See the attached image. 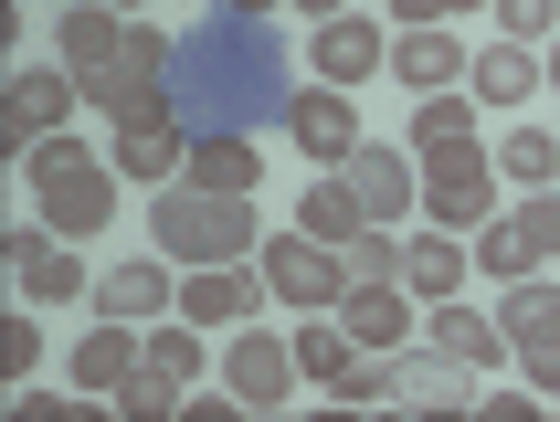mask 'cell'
Segmentation results:
<instances>
[{"instance_id":"cell-1","label":"cell","mask_w":560,"mask_h":422,"mask_svg":"<svg viewBox=\"0 0 560 422\" xmlns=\"http://www.w3.org/2000/svg\"><path fill=\"white\" fill-rule=\"evenodd\" d=\"M22 169H32V201H43V222H54L63 243H95L117 222V159L85 149L74 127H63V138H32Z\"/></svg>"},{"instance_id":"cell-2","label":"cell","mask_w":560,"mask_h":422,"mask_svg":"<svg viewBox=\"0 0 560 422\" xmlns=\"http://www.w3.org/2000/svg\"><path fill=\"white\" fill-rule=\"evenodd\" d=\"M149 243L170 265H244L265 243L254 233V190H190V180L149 190Z\"/></svg>"},{"instance_id":"cell-3","label":"cell","mask_w":560,"mask_h":422,"mask_svg":"<svg viewBox=\"0 0 560 422\" xmlns=\"http://www.w3.org/2000/svg\"><path fill=\"white\" fill-rule=\"evenodd\" d=\"M159 74H170V43L138 22V32H127V54L85 74V106H95V117H117V127H170V85H159Z\"/></svg>"},{"instance_id":"cell-4","label":"cell","mask_w":560,"mask_h":422,"mask_svg":"<svg viewBox=\"0 0 560 422\" xmlns=\"http://www.w3.org/2000/svg\"><path fill=\"white\" fill-rule=\"evenodd\" d=\"M423 222H444V233H487V222H498V159H487V149H434V159H423Z\"/></svg>"},{"instance_id":"cell-5","label":"cell","mask_w":560,"mask_h":422,"mask_svg":"<svg viewBox=\"0 0 560 422\" xmlns=\"http://www.w3.org/2000/svg\"><path fill=\"white\" fill-rule=\"evenodd\" d=\"M254 265H265V285H276V306H296V317H317V306L349 296V254L317 233H285V243H254Z\"/></svg>"},{"instance_id":"cell-6","label":"cell","mask_w":560,"mask_h":422,"mask_svg":"<svg viewBox=\"0 0 560 422\" xmlns=\"http://www.w3.org/2000/svg\"><path fill=\"white\" fill-rule=\"evenodd\" d=\"M498 328H508V360L529 370V391L560 401V285H539V274H518L498 296Z\"/></svg>"},{"instance_id":"cell-7","label":"cell","mask_w":560,"mask_h":422,"mask_svg":"<svg viewBox=\"0 0 560 422\" xmlns=\"http://www.w3.org/2000/svg\"><path fill=\"white\" fill-rule=\"evenodd\" d=\"M296 338H265L244 317V328H222V391L244 401V412H276V401H296Z\"/></svg>"},{"instance_id":"cell-8","label":"cell","mask_w":560,"mask_h":422,"mask_svg":"<svg viewBox=\"0 0 560 422\" xmlns=\"http://www.w3.org/2000/svg\"><path fill=\"white\" fill-rule=\"evenodd\" d=\"M339 169H349V190H360V211H371V222H392V233H402V211H423V149L360 138Z\"/></svg>"},{"instance_id":"cell-9","label":"cell","mask_w":560,"mask_h":422,"mask_svg":"<svg viewBox=\"0 0 560 422\" xmlns=\"http://www.w3.org/2000/svg\"><path fill=\"white\" fill-rule=\"evenodd\" d=\"M11 254V285H22V306H74V296H95V274L63 254V233L54 222H22V233L0 243Z\"/></svg>"},{"instance_id":"cell-10","label":"cell","mask_w":560,"mask_h":422,"mask_svg":"<svg viewBox=\"0 0 560 422\" xmlns=\"http://www.w3.org/2000/svg\"><path fill=\"white\" fill-rule=\"evenodd\" d=\"M265 296H276V285H265V265H254V254H244V265H180V317H190V328H212V338L244 328Z\"/></svg>"},{"instance_id":"cell-11","label":"cell","mask_w":560,"mask_h":422,"mask_svg":"<svg viewBox=\"0 0 560 422\" xmlns=\"http://www.w3.org/2000/svg\"><path fill=\"white\" fill-rule=\"evenodd\" d=\"M74 106H85V74H74V63H22V74H11V149L63 138Z\"/></svg>"},{"instance_id":"cell-12","label":"cell","mask_w":560,"mask_h":422,"mask_svg":"<svg viewBox=\"0 0 560 422\" xmlns=\"http://www.w3.org/2000/svg\"><path fill=\"white\" fill-rule=\"evenodd\" d=\"M85 306H95V317H127V328H159V317H180V265H159V254L106 265Z\"/></svg>"},{"instance_id":"cell-13","label":"cell","mask_w":560,"mask_h":422,"mask_svg":"<svg viewBox=\"0 0 560 422\" xmlns=\"http://www.w3.org/2000/svg\"><path fill=\"white\" fill-rule=\"evenodd\" d=\"M307 63H317V85H360V74H381V63H392V32H381L371 11H339V22H317Z\"/></svg>"},{"instance_id":"cell-14","label":"cell","mask_w":560,"mask_h":422,"mask_svg":"<svg viewBox=\"0 0 560 422\" xmlns=\"http://www.w3.org/2000/svg\"><path fill=\"white\" fill-rule=\"evenodd\" d=\"M285 138L307 149V169H339V159L360 149V117H349V85H307L296 106H285Z\"/></svg>"},{"instance_id":"cell-15","label":"cell","mask_w":560,"mask_h":422,"mask_svg":"<svg viewBox=\"0 0 560 422\" xmlns=\"http://www.w3.org/2000/svg\"><path fill=\"white\" fill-rule=\"evenodd\" d=\"M402 412H487V380H476L466 360H444V349L412 338L402 349Z\"/></svg>"},{"instance_id":"cell-16","label":"cell","mask_w":560,"mask_h":422,"mask_svg":"<svg viewBox=\"0 0 560 422\" xmlns=\"http://www.w3.org/2000/svg\"><path fill=\"white\" fill-rule=\"evenodd\" d=\"M423 349L466 360L476 380H498V370H508V328H498V317H476V306H455V296H444V306H423Z\"/></svg>"},{"instance_id":"cell-17","label":"cell","mask_w":560,"mask_h":422,"mask_svg":"<svg viewBox=\"0 0 560 422\" xmlns=\"http://www.w3.org/2000/svg\"><path fill=\"white\" fill-rule=\"evenodd\" d=\"M339 328L360 338V349H412V338H423V306L381 274V285H349V296H339Z\"/></svg>"},{"instance_id":"cell-18","label":"cell","mask_w":560,"mask_h":422,"mask_svg":"<svg viewBox=\"0 0 560 422\" xmlns=\"http://www.w3.org/2000/svg\"><path fill=\"white\" fill-rule=\"evenodd\" d=\"M392 85H412V95H455V85H466V43H455V22L392 32Z\"/></svg>"},{"instance_id":"cell-19","label":"cell","mask_w":560,"mask_h":422,"mask_svg":"<svg viewBox=\"0 0 560 422\" xmlns=\"http://www.w3.org/2000/svg\"><path fill=\"white\" fill-rule=\"evenodd\" d=\"M127 32H138V11H117V0H74V11L54 22V54L74 63V74H95V63L127 54Z\"/></svg>"},{"instance_id":"cell-20","label":"cell","mask_w":560,"mask_h":422,"mask_svg":"<svg viewBox=\"0 0 560 422\" xmlns=\"http://www.w3.org/2000/svg\"><path fill=\"white\" fill-rule=\"evenodd\" d=\"M466 85H476V106H529L539 85H550V74H539V43H476L466 54Z\"/></svg>"},{"instance_id":"cell-21","label":"cell","mask_w":560,"mask_h":422,"mask_svg":"<svg viewBox=\"0 0 560 422\" xmlns=\"http://www.w3.org/2000/svg\"><path fill=\"white\" fill-rule=\"evenodd\" d=\"M138 360H149V328H127V317H95V328L74 338V391H95V401H106Z\"/></svg>"},{"instance_id":"cell-22","label":"cell","mask_w":560,"mask_h":422,"mask_svg":"<svg viewBox=\"0 0 560 422\" xmlns=\"http://www.w3.org/2000/svg\"><path fill=\"white\" fill-rule=\"evenodd\" d=\"M455 285H466V243L444 233V222L402 233V296H412V306H444Z\"/></svg>"},{"instance_id":"cell-23","label":"cell","mask_w":560,"mask_h":422,"mask_svg":"<svg viewBox=\"0 0 560 422\" xmlns=\"http://www.w3.org/2000/svg\"><path fill=\"white\" fill-rule=\"evenodd\" d=\"M106 159H117V180L170 190V180L190 169V138H180V127H117V149H106Z\"/></svg>"},{"instance_id":"cell-24","label":"cell","mask_w":560,"mask_h":422,"mask_svg":"<svg viewBox=\"0 0 560 422\" xmlns=\"http://www.w3.org/2000/svg\"><path fill=\"white\" fill-rule=\"evenodd\" d=\"M296 233H317V243H349V233H371V211H360V190H349V169H328V180H307V201H296Z\"/></svg>"},{"instance_id":"cell-25","label":"cell","mask_w":560,"mask_h":422,"mask_svg":"<svg viewBox=\"0 0 560 422\" xmlns=\"http://www.w3.org/2000/svg\"><path fill=\"white\" fill-rule=\"evenodd\" d=\"M339 412H381V401H392V412H402V349H360V360L339 370Z\"/></svg>"},{"instance_id":"cell-26","label":"cell","mask_w":560,"mask_h":422,"mask_svg":"<svg viewBox=\"0 0 560 422\" xmlns=\"http://www.w3.org/2000/svg\"><path fill=\"white\" fill-rule=\"evenodd\" d=\"M190 190H254L265 180V159H254V138H190Z\"/></svg>"},{"instance_id":"cell-27","label":"cell","mask_w":560,"mask_h":422,"mask_svg":"<svg viewBox=\"0 0 560 422\" xmlns=\"http://www.w3.org/2000/svg\"><path fill=\"white\" fill-rule=\"evenodd\" d=\"M349 360H360V338L339 328V306H317L307 328H296V370H307L317 391H339V370H349Z\"/></svg>"},{"instance_id":"cell-28","label":"cell","mask_w":560,"mask_h":422,"mask_svg":"<svg viewBox=\"0 0 560 422\" xmlns=\"http://www.w3.org/2000/svg\"><path fill=\"white\" fill-rule=\"evenodd\" d=\"M487 159H498V180H518V190H550L560 180V138H550V127H508Z\"/></svg>"},{"instance_id":"cell-29","label":"cell","mask_w":560,"mask_h":422,"mask_svg":"<svg viewBox=\"0 0 560 422\" xmlns=\"http://www.w3.org/2000/svg\"><path fill=\"white\" fill-rule=\"evenodd\" d=\"M412 149L434 159V149H476V95H423L412 106Z\"/></svg>"},{"instance_id":"cell-30","label":"cell","mask_w":560,"mask_h":422,"mask_svg":"<svg viewBox=\"0 0 560 422\" xmlns=\"http://www.w3.org/2000/svg\"><path fill=\"white\" fill-rule=\"evenodd\" d=\"M149 370H170V380H201V370H212V328L159 317V328H149Z\"/></svg>"},{"instance_id":"cell-31","label":"cell","mask_w":560,"mask_h":422,"mask_svg":"<svg viewBox=\"0 0 560 422\" xmlns=\"http://www.w3.org/2000/svg\"><path fill=\"white\" fill-rule=\"evenodd\" d=\"M508 233H518V254H529V274L550 265V254H560V180H550V190H529V201L508 211Z\"/></svg>"},{"instance_id":"cell-32","label":"cell","mask_w":560,"mask_h":422,"mask_svg":"<svg viewBox=\"0 0 560 422\" xmlns=\"http://www.w3.org/2000/svg\"><path fill=\"white\" fill-rule=\"evenodd\" d=\"M476 265L498 274V285H518V274H529V254H518V233H508V211L487 222V233H476Z\"/></svg>"},{"instance_id":"cell-33","label":"cell","mask_w":560,"mask_h":422,"mask_svg":"<svg viewBox=\"0 0 560 422\" xmlns=\"http://www.w3.org/2000/svg\"><path fill=\"white\" fill-rule=\"evenodd\" d=\"M498 32H508V43H550V32H560V0H498Z\"/></svg>"},{"instance_id":"cell-34","label":"cell","mask_w":560,"mask_h":422,"mask_svg":"<svg viewBox=\"0 0 560 422\" xmlns=\"http://www.w3.org/2000/svg\"><path fill=\"white\" fill-rule=\"evenodd\" d=\"M32 360H43V338H32V317H11V328H0V370H11L22 391H32Z\"/></svg>"},{"instance_id":"cell-35","label":"cell","mask_w":560,"mask_h":422,"mask_svg":"<svg viewBox=\"0 0 560 422\" xmlns=\"http://www.w3.org/2000/svg\"><path fill=\"white\" fill-rule=\"evenodd\" d=\"M455 11H466V0H392V22H402V32H434V22H455Z\"/></svg>"},{"instance_id":"cell-36","label":"cell","mask_w":560,"mask_h":422,"mask_svg":"<svg viewBox=\"0 0 560 422\" xmlns=\"http://www.w3.org/2000/svg\"><path fill=\"white\" fill-rule=\"evenodd\" d=\"M296 11H307V22H339V11H349V0H296Z\"/></svg>"},{"instance_id":"cell-37","label":"cell","mask_w":560,"mask_h":422,"mask_svg":"<svg viewBox=\"0 0 560 422\" xmlns=\"http://www.w3.org/2000/svg\"><path fill=\"white\" fill-rule=\"evenodd\" d=\"M222 11H244V22H265V11H285V0H222Z\"/></svg>"},{"instance_id":"cell-38","label":"cell","mask_w":560,"mask_h":422,"mask_svg":"<svg viewBox=\"0 0 560 422\" xmlns=\"http://www.w3.org/2000/svg\"><path fill=\"white\" fill-rule=\"evenodd\" d=\"M539 74H550V85H560V32H550V54H539Z\"/></svg>"},{"instance_id":"cell-39","label":"cell","mask_w":560,"mask_h":422,"mask_svg":"<svg viewBox=\"0 0 560 422\" xmlns=\"http://www.w3.org/2000/svg\"><path fill=\"white\" fill-rule=\"evenodd\" d=\"M117 11H127V0H117Z\"/></svg>"}]
</instances>
